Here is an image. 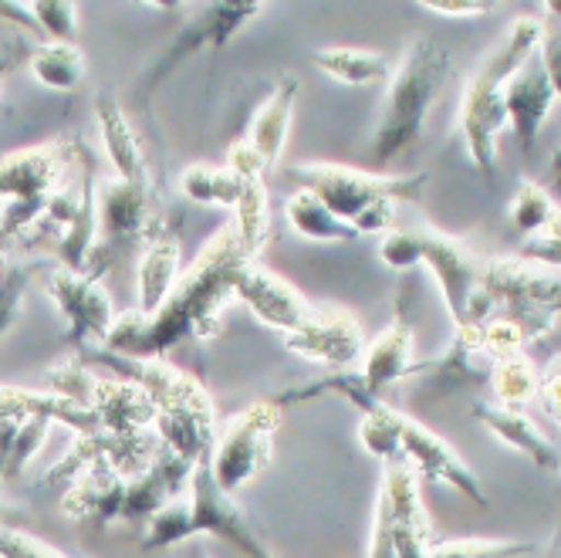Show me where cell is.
Masks as SVG:
<instances>
[{"label": "cell", "instance_id": "1", "mask_svg": "<svg viewBox=\"0 0 561 558\" xmlns=\"http://www.w3.org/2000/svg\"><path fill=\"white\" fill-rule=\"evenodd\" d=\"M251 264L240 248L233 227L217 230L196 261L180 274V282L167 305L156 315L126 311L115 318L105 339V352L149 363L180 349L183 342H210L224 332V311L237 301V277Z\"/></svg>", "mask_w": 561, "mask_h": 558}, {"label": "cell", "instance_id": "2", "mask_svg": "<svg viewBox=\"0 0 561 558\" xmlns=\"http://www.w3.org/2000/svg\"><path fill=\"white\" fill-rule=\"evenodd\" d=\"M95 358L112 366L115 376L139 383L152 396V403H156L152 433L159 436V444L180 454L183 460H190L193 467L210 464L214 444H217V410H214L210 392L199 386V379L170 366L167 358L136 363V358L112 355L105 349H99Z\"/></svg>", "mask_w": 561, "mask_h": 558}, {"label": "cell", "instance_id": "3", "mask_svg": "<svg viewBox=\"0 0 561 558\" xmlns=\"http://www.w3.org/2000/svg\"><path fill=\"white\" fill-rule=\"evenodd\" d=\"M541 45V18H517L511 21L501 45L484 58L477 75L463 86L460 95V136L473 167L488 183L497 180V136L507 126L504 89L511 78L525 68Z\"/></svg>", "mask_w": 561, "mask_h": 558}, {"label": "cell", "instance_id": "4", "mask_svg": "<svg viewBox=\"0 0 561 558\" xmlns=\"http://www.w3.org/2000/svg\"><path fill=\"white\" fill-rule=\"evenodd\" d=\"M450 75H454L450 52L430 42V37H420V42L407 48L403 61L396 65L389 78L386 105L369 149L373 167L382 170L389 163H399V159L420 146L433 102L444 95Z\"/></svg>", "mask_w": 561, "mask_h": 558}, {"label": "cell", "instance_id": "5", "mask_svg": "<svg viewBox=\"0 0 561 558\" xmlns=\"http://www.w3.org/2000/svg\"><path fill=\"white\" fill-rule=\"evenodd\" d=\"M285 180L298 183V190L314 193L335 217H342L358 234H389L396 224L399 201H420L426 173H369L342 163H298L285 167Z\"/></svg>", "mask_w": 561, "mask_h": 558}, {"label": "cell", "instance_id": "6", "mask_svg": "<svg viewBox=\"0 0 561 558\" xmlns=\"http://www.w3.org/2000/svg\"><path fill=\"white\" fill-rule=\"evenodd\" d=\"M193 535H214L230 542L248 558H274V551L257 538L230 494H224L210 474V464H196L190 477V501H173L146 525V551L170 548Z\"/></svg>", "mask_w": 561, "mask_h": 558}, {"label": "cell", "instance_id": "7", "mask_svg": "<svg viewBox=\"0 0 561 558\" xmlns=\"http://www.w3.org/2000/svg\"><path fill=\"white\" fill-rule=\"evenodd\" d=\"M75 143H45L0 156V244L24 241L45 217Z\"/></svg>", "mask_w": 561, "mask_h": 558}, {"label": "cell", "instance_id": "8", "mask_svg": "<svg viewBox=\"0 0 561 558\" xmlns=\"http://www.w3.org/2000/svg\"><path fill=\"white\" fill-rule=\"evenodd\" d=\"M491 311L520 318L535 339L548 335L561 318V274L535 267L520 258H501L480 264L477 305L467 326L484 322Z\"/></svg>", "mask_w": 561, "mask_h": 558}, {"label": "cell", "instance_id": "9", "mask_svg": "<svg viewBox=\"0 0 561 558\" xmlns=\"http://www.w3.org/2000/svg\"><path fill=\"white\" fill-rule=\"evenodd\" d=\"M277 423H280V410L274 407V400H261V403H248L227 420L224 430H217L210 474L224 494L233 498L237 491L251 488L267 470Z\"/></svg>", "mask_w": 561, "mask_h": 558}, {"label": "cell", "instance_id": "10", "mask_svg": "<svg viewBox=\"0 0 561 558\" xmlns=\"http://www.w3.org/2000/svg\"><path fill=\"white\" fill-rule=\"evenodd\" d=\"M183 14L190 21L180 27L176 42L159 55V61L142 78V92H152L190 55L204 52V48L220 52L224 45H230L240 31L264 14V4H204V8H183Z\"/></svg>", "mask_w": 561, "mask_h": 558}, {"label": "cell", "instance_id": "11", "mask_svg": "<svg viewBox=\"0 0 561 558\" xmlns=\"http://www.w3.org/2000/svg\"><path fill=\"white\" fill-rule=\"evenodd\" d=\"M376 511L386 517L399 558H426L430 555L433 528H430L426 504H423V494H420V477L407 464V457L382 464Z\"/></svg>", "mask_w": 561, "mask_h": 558}, {"label": "cell", "instance_id": "12", "mask_svg": "<svg viewBox=\"0 0 561 558\" xmlns=\"http://www.w3.org/2000/svg\"><path fill=\"white\" fill-rule=\"evenodd\" d=\"M48 295L55 298V305L65 318V326H68L65 342L71 349L105 345V339L115 326V311L102 288V277L58 267L48 277Z\"/></svg>", "mask_w": 561, "mask_h": 558}, {"label": "cell", "instance_id": "13", "mask_svg": "<svg viewBox=\"0 0 561 558\" xmlns=\"http://www.w3.org/2000/svg\"><path fill=\"white\" fill-rule=\"evenodd\" d=\"M285 345L298 358H305V363L325 366L332 373L352 369L366 352L363 326H358V318L342 305H314L308 322L295 329L291 335H285Z\"/></svg>", "mask_w": 561, "mask_h": 558}, {"label": "cell", "instance_id": "14", "mask_svg": "<svg viewBox=\"0 0 561 558\" xmlns=\"http://www.w3.org/2000/svg\"><path fill=\"white\" fill-rule=\"evenodd\" d=\"M163 224L152 217L149 210V180L146 183H126V180H112L99 193V230H102V244L92 254L89 274L102 277L108 271V254L112 248H129L136 241H149V234Z\"/></svg>", "mask_w": 561, "mask_h": 558}, {"label": "cell", "instance_id": "15", "mask_svg": "<svg viewBox=\"0 0 561 558\" xmlns=\"http://www.w3.org/2000/svg\"><path fill=\"white\" fill-rule=\"evenodd\" d=\"M416 241H420V264H426L433 271L439 292H444V301H447L454 326L463 329L473 315V305H477L480 264L463 248V241H457V237H450V234H439L433 227H420Z\"/></svg>", "mask_w": 561, "mask_h": 558}, {"label": "cell", "instance_id": "16", "mask_svg": "<svg viewBox=\"0 0 561 558\" xmlns=\"http://www.w3.org/2000/svg\"><path fill=\"white\" fill-rule=\"evenodd\" d=\"M399 447H403V457L416 470L420 481L454 488L463 498H470L473 504H488V494L480 488L477 474L460 460V454L447 441H439V436L430 433L423 423L403 417V426H399Z\"/></svg>", "mask_w": 561, "mask_h": 558}, {"label": "cell", "instance_id": "17", "mask_svg": "<svg viewBox=\"0 0 561 558\" xmlns=\"http://www.w3.org/2000/svg\"><path fill=\"white\" fill-rule=\"evenodd\" d=\"M237 301H244L257 322H264L267 329L291 335L295 329H301L311 315V301L280 274L267 271L264 264L251 261L237 277Z\"/></svg>", "mask_w": 561, "mask_h": 558}, {"label": "cell", "instance_id": "18", "mask_svg": "<svg viewBox=\"0 0 561 558\" xmlns=\"http://www.w3.org/2000/svg\"><path fill=\"white\" fill-rule=\"evenodd\" d=\"M363 376L366 389L373 396H379L396 383H403L410 376H423V363H416V339H413V326L407 318L403 301L396 305L392 322L366 345V358H363Z\"/></svg>", "mask_w": 561, "mask_h": 558}, {"label": "cell", "instance_id": "19", "mask_svg": "<svg viewBox=\"0 0 561 558\" xmlns=\"http://www.w3.org/2000/svg\"><path fill=\"white\" fill-rule=\"evenodd\" d=\"M89 410L95 413L99 426L112 436H142L152 433L156 403L152 396L123 376H95Z\"/></svg>", "mask_w": 561, "mask_h": 558}, {"label": "cell", "instance_id": "20", "mask_svg": "<svg viewBox=\"0 0 561 558\" xmlns=\"http://www.w3.org/2000/svg\"><path fill=\"white\" fill-rule=\"evenodd\" d=\"M554 89L548 82V75L538 61V55L520 68L507 89H504V109H507V126L514 129L517 149L531 156L538 146V133L548 123V115L554 109Z\"/></svg>", "mask_w": 561, "mask_h": 558}, {"label": "cell", "instance_id": "21", "mask_svg": "<svg viewBox=\"0 0 561 558\" xmlns=\"http://www.w3.org/2000/svg\"><path fill=\"white\" fill-rule=\"evenodd\" d=\"M183 274V251H180V234L163 220L146 241V251L139 258L136 267V295H139V308L146 318L156 315L167 305V298L173 295L176 282Z\"/></svg>", "mask_w": 561, "mask_h": 558}, {"label": "cell", "instance_id": "22", "mask_svg": "<svg viewBox=\"0 0 561 558\" xmlns=\"http://www.w3.org/2000/svg\"><path fill=\"white\" fill-rule=\"evenodd\" d=\"M473 417L484 423L501 444H507L511 451H517L520 457L531 460L535 467L561 477V451L538 430V423L525 410H507V407L477 403L473 407Z\"/></svg>", "mask_w": 561, "mask_h": 558}, {"label": "cell", "instance_id": "23", "mask_svg": "<svg viewBox=\"0 0 561 558\" xmlns=\"http://www.w3.org/2000/svg\"><path fill=\"white\" fill-rule=\"evenodd\" d=\"M95 118H99V133H102V146L108 163L115 167V180L126 183H146V152L139 136L133 133L126 112L118 109V102L112 95H102L95 105Z\"/></svg>", "mask_w": 561, "mask_h": 558}, {"label": "cell", "instance_id": "24", "mask_svg": "<svg viewBox=\"0 0 561 558\" xmlns=\"http://www.w3.org/2000/svg\"><path fill=\"white\" fill-rule=\"evenodd\" d=\"M298 78H280V82L271 89V95L261 102V109L254 112V123H251V133L248 139L257 146V152L264 156V163L274 167L280 152L288 146V133H291V123H295V102H298Z\"/></svg>", "mask_w": 561, "mask_h": 558}, {"label": "cell", "instance_id": "25", "mask_svg": "<svg viewBox=\"0 0 561 558\" xmlns=\"http://www.w3.org/2000/svg\"><path fill=\"white\" fill-rule=\"evenodd\" d=\"M311 61L325 78L348 89L379 86L396 71L382 52H366V48H318L311 52Z\"/></svg>", "mask_w": 561, "mask_h": 558}, {"label": "cell", "instance_id": "26", "mask_svg": "<svg viewBox=\"0 0 561 558\" xmlns=\"http://www.w3.org/2000/svg\"><path fill=\"white\" fill-rule=\"evenodd\" d=\"M285 217L291 224V230L305 241H318V244H355L358 234L355 227H348L342 217H335L314 193L308 190H295L285 204Z\"/></svg>", "mask_w": 561, "mask_h": 558}, {"label": "cell", "instance_id": "27", "mask_svg": "<svg viewBox=\"0 0 561 558\" xmlns=\"http://www.w3.org/2000/svg\"><path fill=\"white\" fill-rule=\"evenodd\" d=\"M180 193L199 207H237L240 193H244V180L227 167L193 163L180 173Z\"/></svg>", "mask_w": 561, "mask_h": 558}, {"label": "cell", "instance_id": "28", "mask_svg": "<svg viewBox=\"0 0 561 558\" xmlns=\"http://www.w3.org/2000/svg\"><path fill=\"white\" fill-rule=\"evenodd\" d=\"M31 71L45 89L75 92L85 78V55L68 42H45L31 52Z\"/></svg>", "mask_w": 561, "mask_h": 558}, {"label": "cell", "instance_id": "29", "mask_svg": "<svg viewBox=\"0 0 561 558\" xmlns=\"http://www.w3.org/2000/svg\"><path fill=\"white\" fill-rule=\"evenodd\" d=\"M237 224H233V234L240 248L251 261H257V254L264 251L267 237H271V207H267V186L264 180H251L244 183V193H240L237 201Z\"/></svg>", "mask_w": 561, "mask_h": 558}, {"label": "cell", "instance_id": "30", "mask_svg": "<svg viewBox=\"0 0 561 558\" xmlns=\"http://www.w3.org/2000/svg\"><path fill=\"white\" fill-rule=\"evenodd\" d=\"M491 389L497 396V407H507V410H520L528 400L541 396V373L531 358L520 352V355H511V358H501V363L491 369Z\"/></svg>", "mask_w": 561, "mask_h": 558}, {"label": "cell", "instance_id": "31", "mask_svg": "<svg viewBox=\"0 0 561 558\" xmlns=\"http://www.w3.org/2000/svg\"><path fill=\"white\" fill-rule=\"evenodd\" d=\"M403 417L386 403H379L376 410L363 413V423H358V441H363V447L382 460V464H392L403 457V447H399V426H403Z\"/></svg>", "mask_w": 561, "mask_h": 558}, {"label": "cell", "instance_id": "32", "mask_svg": "<svg viewBox=\"0 0 561 558\" xmlns=\"http://www.w3.org/2000/svg\"><path fill=\"white\" fill-rule=\"evenodd\" d=\"M554 196L541 186V183H531V180H520L514 201L507 207V217H511V227L525 237H535L538 230L548 227V220L554 217Z\"/></svg>", "mask_w": 561, "mask_h": 558}, {"label": "cell", "instance_id": "33", "mask_svg": "<svg viewBox=\"0 0 561 558\" xmlns=\"http://www.w3.org/2000/svg\"><path fill=\"white\" fill-rule=\"evenodd\" d=\"M538 545L535 542H488V538H454L430 548L426 558H525Z\"/></svg>", "mask_w": 561, "mask_h": 558}, {"label": "cell", "instance_id": "34", "mask_svg": "<svg viewBox=\"0 0 561 558\" xmlns=\"http://www.w3.org/2000/svg\"><path fill=\"white\" fill-rule=\"evenodd\" d=\"M51 392L65 396V400L78 403L89 410V396H92V386H95V373H89L85 358L75 355V358H65V363H58L55 369L45 373Z\"/></svg>", "mask_w": 561, "mask_h": 558}, {"label": "cell", "instance_id": "35", "mask_svg": "<svg viewBox=\"0 0 561 558\" xmlns=\"http://www.w3.org/2000/svg\"><path fill=\"white\" fill-rule=\"evenodd\" d=\"M517 258L535 264V267L561 274V210H554V217L548 220L545 230H538L535 237H525V244H520Z\"/></svg>", "mask_w": 561, "mask_h": 558}, {"label": "cell", "instance_id": "36", "mask_svg": "<svg viewBox=\"0 0 561 558\" xmlns=\"http://www.w3.org/2000/svg\"><path fill=\"white\" fill-rule=\"evenodd\" d=\"M31 18L37 21V31L48 34V42H68L78 27V8L65 4V0H37L31 4Z\"/></svg>", "mask_w": 561, "mask_h": 558}, {"label": "cell", "instance_id": "37", "mask_svg": "<svg viewBox=\"0 0 561 558\" xmlns=\"http://www.w3.org/2000/svg\"><path fill=\"white\" fill-rule=\"evenodd\" d=\"M27 282H31V267H24V264L8 261L4 271H0V339H4L11 332V326L18 322Z\"/></svg>", "mask_w": 561, "mask_h": 558}, {"label": "cell", "instance_id": "38", "mask_svg": "<svg viewBox=\"0 0 561 558\" xmlns=\"http://www.w3.org/2000/svg\"><path fill=\"white\" fill-rule=\"evenodd\" d=\"M51 423L55 420H48V417H27L21 423V433H18L14 451H11V464H8V481H18V477L24 474V467L34 460V454L45 447Z\"/></svg>", "mask_w": 561, "mask_h": 558}, {"label": "cell", "instance_id": "39", "mask_svg": "<svg viewBox=\"0 0 561 558\" xmlns=\"http://www.w3.org/2000/svg\"><path fill=\"white\" fill-rule=\"evenodd\" d=\"M538 61H541V68L548 75L551 89H554V99H561V18L551 11V4L545 8V18H541Z\"/></svg>", "mask_w": 561, "mask_h": 558}, {"label": "cell", "instance_id": "40", "mask_svg": "<svg viewBox=\"0 0 561 558\" xmlns=\"http://www.w3.org/2000/svg\"><path fill=\"white\" fill-rule=\"evenodd\" d=\"M379 261L392 271H413L420 264L416 230H389L379 237Z\"/></svg>", "mask_w": 561, "mask_h": 558}, {"label": "cell", "instance_id": "41", "mask_svg": "<svg viewBox=\"0 0 561 558\" xmlns=\"http://www.w3.org/2000/svg\"><path fill=\"white\" fill-rule=\"evenodd\" d=\"M0 558H68L42 538H31L14 528H0Z\"/></svg>", "mask_w": 561, "mask_h": 558}, {"label": "cell", "instance_id": "42", "mask_svg": "<svg viewBox=\"0 0 561 558\" xmlns=\"http://www.w3.org/2000/svg\"><path fill=\"white\" fill-rule=\"evenodd\" d=\"M227 170L237 173L244 183H251V180H264V173L271 167L264 163V156L257 152V146L244 136V139L230 143V149H227Z\"/></svg>", "mask_w": 561, "mask_h": 558}, {"label": "cell", "instance_id": "43", "mask_svg": "<svg viewBox=\"0 0 561 558\" xmlns=\"http://www.w3.org/2000/svg\"><path fill=\"white\" fill-rule=\"evenodd\" d=\"M27 417L21 413H0V485L8 481V464H11V451H14V441L21 433V423Z\"/></svg>", "mask_w": 561, "mask_h": 558}, {"label": "cell", "instance_id": "44", "mask_svg": "<svg viewBox=\"0 0 561 558\" xmlns=\"http://www.w3.org/2000/svg\"><path fill=\"white\" fill-rule=\"evenodd\" d=\"M420 11L436 18H484L494 11V4H420Z\"/></svg>", "mask_w": 561, "mask_h": 558}, {"label": "cell", "instance_id": "45", "mask_svg": "<svg viewBox=\"0 0 561 558\" xmlns=\"http://www.w3.org/2000/svg\"><path fill=\"white\" fill-rule=\"evenodd\" d=\"M541 400H545V410L561 423V369H554L541 379Z\"/></svg>", "mask_w": 561, "mask_h": 558}, {"label": "cell", "instance_id": "46", "mask_svg": "<svg viewBox=\"0 0 561 558\" xmlns=\"http://www.w3.org/2000/svg\"><path fill=\"white\" fill-rule=\"evenodd\" d=\"M545 190L554 196V193H561V143H558V149L551 152V163H548V183H545Z\"/></svg>", "mask_w": 561, "mask_h": 558}, {"label": "cell", "instance_id": "47", "mask_svg": "<svg viewBox=\"0 0 561 558\" xmlns=\"http://www.w3.org/2000/svg\"><path fill=\"white\" fill-rule=\"evenodd\" d=\"M18 61H21V55H8L4 61H0V86H4L8 71H14V68H18Z\"/></svg>", "mask_w": 561, "mask_h": 558}, {"label": "cell", "instance_id": "48", "mask_svg": "<svg viewBox=\"0 0 561 558\" xmlns=\"http://www.w3.org/2000/svg\"><path fill=\"white\" fill-rule=\"evenodd\" d=\"M4 264H8V258H4V251H0V271H4Z\"/></svg>", "mask_w": 561, "mask_h": 558}, {"label": "cell", "instance_id": "49", "mask_svg": "<svg viewBox=\"0 0 561 558\" xmlns=\"http://www.w3.org/2000/svg\"><path fill=\"white\" fill-rule=\"evenodd\" d=\"M551 11H554V14L561 18V4H551Z\"/></svg>", "mask_w": 561, "mask_h": 558}, {"label": "cell", "instance_id": "50", "mask_svg": "<svg viewBox=\"0 0 561 558\" xmlns=\"http://www.w3.org/2000/svg\"><path fill=\"white\" fill-rule=\"evenodd\" d=\"M196 558H207V555H196Z\"/></svg>", "mask_w": 561, "mask_h": 558}]
</instances>
